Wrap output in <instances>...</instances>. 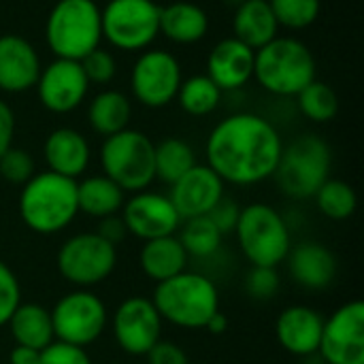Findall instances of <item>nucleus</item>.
Wrapping results in <instances>:
<instances>
[{
    "label": "nucleus",
    "mask_w": 364,
    "mask_h": 364,
    "mask_svg": "<svg viewBox=\"0 0 364 364\" xmlns=\"http://www.w3.org/2000/svg\"><path fill=\"white\" fill-rule=\"evenodd\" d=\"M284 149L277 128L256 113H235L209 134L207 166L230 186H256L275 175Z\"/></svg>",
    "instance_id": "f257e3e1"
},
{
    "label": "nucleus",
    "mask_w": 364,
    "mask_h": 364,
    "mask_svg": "<svg viewBox=\"0 0 364 364\" xmlns=\"http://www.w3.org/2000/svg\"><path fill=\"white\" fill-rule=\"evenodd\" d=\"M17 211L23 226L41 237L66 230L79 215L77 181L51 171L34 173L21 186Z\"/></svg>",
    "instance_id": "f03ea898"
},
{
    "label": "nucleus",
    "mask_w": 364,
    "mask_h": 364,
    "mask_svg": "<svg viewBox=\"0 0 364 364\" xmlns=\"http://www.w3.org/2000/svg\"><path fill=\"white\" fill-rule=\"evenodd\" d=\"M151 303L162 322L183 331H203L205 324L220 311V290L211 277L183 271L156 284Z\"/></svg>",
    "instance_id": "7ed1b4c3"
},
{
    "label": "nucleus",
    "mask_w": 364,
    "mask_h": 364,
    "mask_svg": "<svg viewBox=\"0 0 364 364\" xmlns=\"http://www.w3.org/2000/svg\"><path fill=\"white\" fill-rule=\"evenodd\" d=\"M254 79L275 96H296L316 81V58L294 36H275L254 55Z\"/></svg>",
    "instance_id": "20e7f679"
},
{
    "label": "nucleus",
    "mask_w": 364,
    "mask_h": 364,
    "mask_svg": "<svg viewBox=\"0 0 364 364\" xmlns=\"http://www.w3.org/2000/svg\"><path fill=\"white\" fill-rule=\"evenodd\" d=\"M235 239L252 267L277 269L292 250V232L286 218L267 203L241 207Z\"/></svg>",
    "instance_id": "39448f33"
},
{
    "label": "nucleus",
    "mask_w": 364,
    "mask_h": 364,
    "mask_svg": "<svg viewBox=\"0 0 364 364\" xmlns=\"http://www.w3.org/2000/svg\"><path fill=\"white\" fill-rule=\"evenodd\" d=\"M45 41L60 60H83L100 47L102 21L94 0H58L47 15Z\"/></svg>",
    "instance_id": "423d86ee"
},
{
    "label": "nucleus",
    "mask_w": 364,
    "mask_h": 364,
    "mask_svg": "<svg viewBox=\"0 0 364 364\" xmlns=\"http://www.w3.org/2000/svg\"><path fill=\"white\" fill-rule=\"evenodd\" d=\"M331 164L333 154L328 143L316 134H303L284 145L273 177L288 198L309 200L331 177Z\"/></svg>",
    "instance_id": "0eeeda50"
},
{
    "label": "nucleus",
    "mask_w": 364,
    "mask_h": 364,
    "mask_svg": "<svg viewBox=\"0 0 364 364\" xmlns=\"http://www.w3.org/2000/svg\"><path fill=\"white\" fill-rule=\"evenodd\" d=\"M156 143L141 130L126 128L107 136L100 147L102 175L115 181L126 194L147 190L156 181Z\"/></svg>",
    "instance_id": "6e6552de"
},
{
    "label": "nucleus",
    "mask_w": 364,
    "mask_h": 364,
    "mask_svg": "<svg viewBox=\"0 0 364 364\" xmlns=\"http://www.w3.org/2000/svg\"><path fill=\"white\" fill-rule=\"evenodd\" d=\"M55 264L66 284L92 290L105 284L117 269V247L98 232H77L60 245Z\"/></svg>",
    "instance_id": "1a4fd4ad"
},
{
    "label": "nucleus",
    "mask_w": 364,
    "mask_h": 364,
    "mask_svg": "<svg viewBox=\"0 0 364 364\" xmlns=\"http://www.w3.org/2000/svg\"><path fill=\"white\" fill-rule=\"evenodd\" d=\"M49 314L55 341L77 348L96 343L109 326V309L94 290L75 288L62 294Z\"/></svg>",
    "instance_id": "9d476101"
},
{
    "label": "nucleus",
    "mask_w": 364,
    "mask_h": 364,
    "mask_svg": "<svg viewBox=\"0 0 364 364\" xmlns=\"http://www.w3.org/2000/svg\"><path fill=\"white\" fill-rule=\"evenodd\" d=\"M102 38L122 51H143L160 34V6L154 0H109L100 9Z\"/></svg>",
    "instance_id": "9b49d317"
},
{
    "label": "nucleus",
    "mask_w": 364,
    "mask_h": 364,
    "mask_svg": "<svg viewBox=\"0 0 364 364\" xmlns=\"http://www.w3.org/2000/svg\"><path fill=\"white\" fill-rule=\"evenodd\" d=\"M179 60L162 49L143 51L130 73L132 96L149 109H162L177 98L181 85Z\"/></svg>",
    "instance_id": "f8f14e48"
},
{
    "label": "nucleus",
    "mask_w": 364,
    "mask_h": 364,
    "mask_svg": "<svg viewBox=\"0 0 364 364\" xmlns=\"http://www.w3.org/2000/svg\"><path fill=\"white\" fill-rule=\"evenodd\" d=\"M162 318L151 299L128 296L111 316L113 339L128 356H145L162 339Z\"/></svg>",
    "instance_id": "ddd939ff"
},
{
    "label": "nucleus",
    "mask_w": 364,
    "mask_h": 364,
    "mask_svg": "<svg viewBox=\"0 0 364 364\" xmlns=\"http://www.w3.org/2000/svg\"><path fill=\"white\" fill-rule=\"evenodd\" d=\"M318 354L324 364H364L363 301H350L324 320Z\"/></svg>",
    "instance_id": "4468645a"
},
{
    "label": "nucleus",
    "mask_w": 364,
    "mask_h": 364,
    "mask_svg": "<svg viewBox=\"0 0 364 364\" xmlns=\"http://www.w3.org/2000/svg\"><path fill=\"white\" fill-rule=\"evenodd\" d=\"M119 215L126 224L128 235L136 237L139 241L177 235L181 226V218L173 207L168 194L151 190H143L126 198Z\"/></svg>",
    "instance_id": "2eb2a0df"
},
{
    "label": "nucleus",
    "mask_w": 364,
    "mask_h": 364,
    "mask_svg": "<svg viewBox=\"0 0 364 364\" xmlns=\"http://www.w3.org/2000/svg\"><path fill=\"white\" fill-rule=\"evenodd\" d=\"M36 94L41 105L51 113H70L87 96L90 81L77 60L55 58L51 64L41 68L36 81Z\"/></svg>",
    "instance_id": "dca6fc26"
},
{
    "label": "nucleus",
    "mask_w": 364,
    "mask_h": 364,
    "mask_svg": "<svg viewBox=\"0 0 364 364\" xmlns=\"http://www.w3.org/2000/svg\"><path fill=\"white\" fill-rule=\"evenodd\" d=\"M226 196V183L207 164H194L183 177H179L168 192L173 207L181 222L207 215Z\"/></svg>",
    "instance_id": "f3484780"
},
{
    "label": "nucleus",
    "mask_w": 364,
    "mask_h": 364,
    "mask_svg": "<svg viewBox=\"0 0 364 364\" xmlns=\"http://www.w3.org/2000/svg\"><path fill=\"white\" fill-rule=\"evenodd\" d=\"M322 328V314L309 305H290L282 309L275 320V337L279 346L296 358H311L318 354Z\"/></svg>",
    "instance_id": "a211bd4d"
},
{
    "label": "nucleus",
    "mask_w": 364,
    "mask_h": 364,
    "mask_svg": "<svg viewBox=\"0 0 364 364\" xmlns=\"http://www.w3.org/2000/svg\"><path fill=\"white\" fill-rule=\"evenodd\" d=\"M41 75V58L30 41L17 34L0 36V90L9 94L28 92Z\"/></svg>",
    "instance_id": "6ab92c4d"
},
{
    "label": "nucleus",
    "mask_w": 364,
    "mask_h": 364,
    "mask_svg": "<svg viewBox=\"0 0 364 364\" xmlns=\"http://www.w3.org/2000/svg\"><path fill=\"white\" fill-rule=\"evenodd\" d=\"M256 51L237 41L235 36L220 41L207 58V77L222 90L232 92L254 79Z\"/></svg>",
    "instance_id": "aec40b11"
},
{
    "label": "nucleus",
    "mask_w": 364,
    "mask_h": 364,
    "mask_svg": "<svg viewBox=\"0 0 364 364\" xmlns=\"http://www.w3.org/2000/svg\"><path fill=\"white\" fill-rule=\"evenodd\" d=\"M43 158H45L47 171L77 181V177H81L90 166L92 149H90L87 139L79 130L55 128L45 139Z\"/></svg>",
    "instance_id": "412c9836"
},
{
    "label": "nucleus",
    "mask_w": 364,
    "mask_h": 364,
    "mask_svg": "<svg viewBox=\"0 0 364 364\" xmlns=\"http://www.w3.org/2000/svg\"><path fill=\"white\" fill-rule=\"evenodd\" d=\"M286 264L290 277L307 290H324L337 277L335 254L318 241L294 245L286 258Z\"/></svg>",
    "instance_id": "4be33fe9"
},
{
    "label": "nucleus",
    "mask_w": 364,
    "mask_h": 364,
    "mask_svg": "<svg viewBox=\"0 0 364 364\" xmlns=\"http://www.w3.org/2000/svg\"><path fill=\"white\" fill-rule=\"evenodd\" d=\"M190 256L186 254L177 235L143 241L139 252V267L147 279L154 284L166 282L183 271H188Z\"/></svg>",
    "instance_id": "5701e85b"
},
{
    "label": "nucleus",
    "mask_w": 364,
    "mask_h": 364,
    "mask_svg": "<svg viewBox=\"0 0 364 364\" xmlns=\"http://www.w3.org/2000/svg\"><path fill=\"white\" fill-rule=\"evenodd\" d=\"M232 30L237 41L258 51L277 36L279 23L271 11L269 0H243L235 13Z\"/></svg>",
    "instance_id": "b1692460"
},
{
    "label": "nucleus",
    "mask_w": 364,
    "mask_h": 364,
    "mask_svg": "<svg viewBox=\"0 0 364 364\" xmlns=\"http://www.w3.org/2000/svg\"><path fill=\"white\" fill-rule=\"evenodd\" d=\"M160 32L179 45H192L207 36L209 15L194 2H173L160 6Z\"/></svg>",
    "instance_id": "393cba45"
},
{
    "label": "nucleus",
    "mask_w": 364,
    "mask_h": 364,
    "mask_svg": "<svg viewBox=\"0 0 364 364\" xmlns=\"http://www.w3.org/2000/svg\"><path fill=\"white\" fill-rule=\"evenodd\" d=\"M126 203V192L111 181L107 175H90L77 181V207L79 213L105 220L111 215H119Z\"/></svg>",
    "instance_id": "a878e982"
},
{
    "label": "nucleus",
    "mask_w": 364,
    "mask_h": 364,
    "mask_svg": "<svg viewBox=\"0 0 364 364\" xmlns=\"http://www.w3.org/2000/svg\"><path fill=\"white\" fill-rule=\"evenodd\" d=\"M15 346L45 350L55 341L53 337V322L47 307L38 303H19L13 316L6 322Z\"/></svg>",
    "instance_id": "bb28decb"
},
{
    "label": "nucleus",
    "mask_w": 364,
    "mask_h": 364,
    "mask_svg": "<svg viewBox=\"0 0 364 364\" xmlns=\"http://www.w3.org/2000/svg\"><path fill=\"white\" fill-rule=\"evenodd\" d=\"M132 117L130 98L119 90L98 92L87 107V122L100 136H113L128 128Z\"/></svg>",
    "instance_id": "cd10ccee"
},
{
    "label": "nucleus",
    "mask_w": 364,
    "mask_h": 364,
    "mask_svg": "<svg viewBox=\"0 0 364 364\" xmlns=\"http://www.w3.org/2000/svg\"><path fill=\"white\" fill-rule=\"evenodd\" d=\"M154 164H156V179L173 186L179 177H183L198 162H196V154L188 141L168 136V139L156 143Z\"/></svg>",
    "instance_id": "c85d7f7f"
},
{
    "label": "nucleus",
    "mask_w": 364,
    "mask_h": 364,
    "mask_svg": "<svg viewBox=\"0 0 364 364\" xmlns=\"http://www.w3.org/2000/svg\"><path fill=\"white\" fill-rule=\"evenodd\" d=\"M177 232H179L177 237H179L186 254L190 258H196V260H205V258L215 256L222 247V241H224L222 232L215 228V224L207 215L183 220Z\"/></svg>",
    "instance_id": "c756f323"
},
{
    "label": "nucleus",
    "mask_w": 364,
    "mask_h": 364,
    "mask_svg": "<svg viewBox=\"0 0 364 364\" xmlns=\"http://www.w3.org/2000/svg\"><path fill=\"white\" fill-rule=\"evenodd\" d=\"M177 100L188 115L205 117L220 107L222 90L207 75H192L188 79H181Z\"/></svg>",
    "instance_id": "7c9ffc66"
},
{
    "label": "nucleus",
    "mask_w": 364,
    "mask_h": 364,
    "mask_svg": "<svg viewBox=\"0 0 364 364\" xmlns=\"http://www.w3.org/2000/svg\"><path fill=\"white\" fill-rule=\"evenodd\" d=\"M314 200H316V207L318 211L328 218V220H335V222H343V220H350L356 209H358V196H356V190L343 181V179H333L328 177L320 190L314 194Z\"/></svg>",
    "instance_id": "2f4dec72"
},
{
    "label": "nucleus",
    "mask_w": 364,
    "mask_h": 364,
    "mask_svg": "<svg viewBox=\"0 0 364 364\" xmlns=\"http://www.w3.org/2000/svg\"><path fill=\"white\" fill-rule=\"evenodd\" d=\"M296 102H299L301 113L309 122H316V124H326L335 119L339 111V98L335 90L318 79L296 94Z\"/></svg>",
    "instance_id": "473e14b6"
},
{
    "label": "nucleus",
    "mask_w": 364,
    "mask_h": 364,
    "mask_svg": "<svg viewBox=\"0 0 364 364\" xmlns=\"http://www.w3.org/2000/svg\"><path fill=\"white\" fill-rule=\"evenodd\" d=\"M279 28L303 30L309 28L320 15V0H269Z\"/></svg>",
    "instance_id": "72a5a7b5"
},
{
    "label": "nucleus",
    "mask_w": 364,
    "mask_h": 364,
    "mask_svg": "<svg viewBox=\"0 0 364 364\" xmlns=\"http://www.w3.org/2000/svg\"><path fill=\"white\" fill-rule=\"evenodd\" d=\"M36 173V164L34 158L19 147H11L0 156V177L6 183L13 186H23L26 181H30Z\"/></svg>",
    "instance_id": "f704fd0d"
},
{
    "label": "nucleus",
    "mask_w": 364,
    "mask_h": 364,
    "mask_svg": "<svg viewBox=\"0 0 364 364\" xmlns=\"http://www.w3.org/2000/svg\"><path fill=\"white\" fill-rule=\"evenodd\" d=\"M90 85H107L109 81H113L115 73H117V64L111 51L96 47L94 51H90L83 60H79Z\"/></svg>",
    "instance_id": "c9c22d12"
},
{
    "label": "nucleus",
    "mask_w": 364,
    "mask_h": 364,
    "mask_svg": "<svg viewBox=\"0 0 364 364\" xmlns=\"http://www.w3.org/2000/svg\"><path fill=\"white\" fill-rule=\"evenodd\" d=\"M282 288V277L273 267H252L245 277V290L254 301H271Z\"/></svg>",
    "instance_id": "e433bc0d"
},
{
    "label": "nucleus",
    "mask_w": 364,
    "mask_h": 364,
    "mask_svg": "<svg viewBox=\"0 0 364 364\" xmlns=\"http://www.w3.org/2000/svg\"><path fill=\"white\" fill-rule=\"evenodd\" d=\"M21 303V286L13 269L0 260V328L6 326L9 318Z\"/></svg>",
    "instance_id": "4c0bfd02"
},
{
    "label": "nucleus",
    "mask_w": 364,
    "mask_h": 364,
    "mask_svg": "<svg viewBox=\"0 0 364 364\" xmlns=\"http://www.w3.org/2000/svg\"><path fill=\"white\" fill-rule=\"evenodd\" d=\"M38 364H92V358L85 348L53 341L45 350H41Z\"/></svg>",
    "instance_id": "58836bf2"
},
{
    "label": "nucleus",
    "mask_w": 364,
    "mask_h": 364,
    "mask_svg": "<svg viewBox=\"0 0 364 364\" xmlns=\"http://www.w3.org/2000/svg\"><path fill=\"white\" fill-rule=\"evenodd\" d=\"M239 213H241V207L232 200V198H222L209 213L207 218L215 224V228L222 232V237H228L235 232L237 228V222H239Z\"/></svg>",
    "instance_id": "ea45409f"
},
{
    "label": "nucleus",
    "mask_w": 364,
    "mask_h": 364,
    "mask_svg": "<svg viewBox=\"0 0 364 364\" xmlns=\"http://www.w3.org/2000/svg\"><path fill=\"white\" fill-rule=\"evenodd\" d=\"M147 364H190V358L186 350L175 343V341H164L160 339L147 354Z\"/></svg>",
    "instance_id": "a19ab883"
},
{
    "label": "nucleus",
    "mask_w": 364,
    "mask_h": 364,
    "mask_svg": "<svg viewBox=\"0 0 364 364\" xmlns=\"http://www.w3.org/2000/svg\"><path fill=\"white\" fill-rule=\"evenodd\" d=\"M96 232H98L105 241H109L111 245H115V247L128 237V230H126V224H124L122 215H111V218L98 220Z\"/></svg>",
    "instance_id": "79ce46f5"
},
{
    "label": "nucleus",
    "mask_w": 364,
    "mask_h": 364,
    "mask_svg": "<svg viewBox=\"0 0 364 364\" xmlns=\"http://www.w3.org/2000/svg\"><path fill=\"white\" fill-rule=\"evenodd\" d=\"M13 139H15V113L4 100H0V156L13 147Z\"/></svg>",
    "instance_id": "37998d69"
},
{
    "label": "nucleus",
    "mask_w": 364,
    "mask_h": 364,
    "mask_svg": "<svg viewBox=\"0 0 364 364\" xmlns=\"http://www.w3.org/2000/svg\"><path fill=\"white\" fill-rule=\"evenodd\" d=\"M41 352L23 346H15L9 354V364H38Z\"/></svg>",
    "instance_id": "c03bdc74"
},
{
    "label": "nucleus",
    "mask_w": 364,
    "mask_h": 364,
    "mask_svg": "<svg viewBox=\"0 0 364 364\" xmlns=\"http://www.w3.org/2000/svg\"><path fill=\"white\" fill-rule=\"evenodd\" d=\"M203 331H207V333H211V335H224L226 331H228V318H226V314H222V309L205 324V328Z\"/></svg>",
    "instance_id": "a18cd8bd"
}]
</instances>
